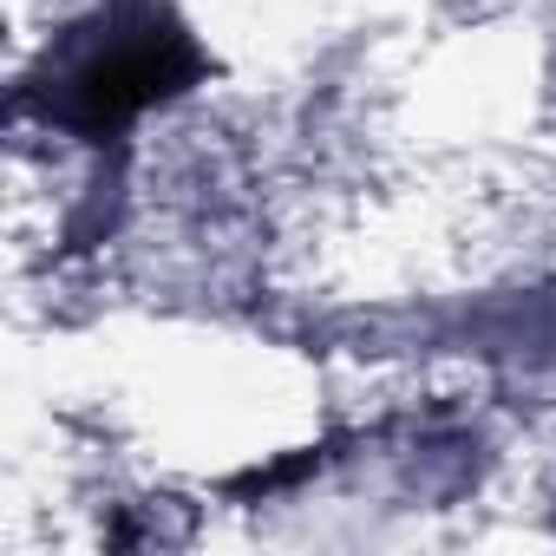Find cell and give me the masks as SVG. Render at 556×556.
Returning a JSON list of instances; mask_svg holds the SVG:
<instances>
[{
  "label": "cell",
  "mask_w": 556,
  "mask_h": 556,
  "mask_svg": "<svg viewBox=\"0 0 556 556\" xmlns=\"http://www.w3.org/2000/svg\"><path fill=\"white\" fill-rule=\"evenodd\" d=\"M203 73V47L164 0H99L92 14L47 40L14 105L86 144H105L151 105L184 99Z\"/></svg>",
  "instance_id": "obj_1"
}]
</instances>
